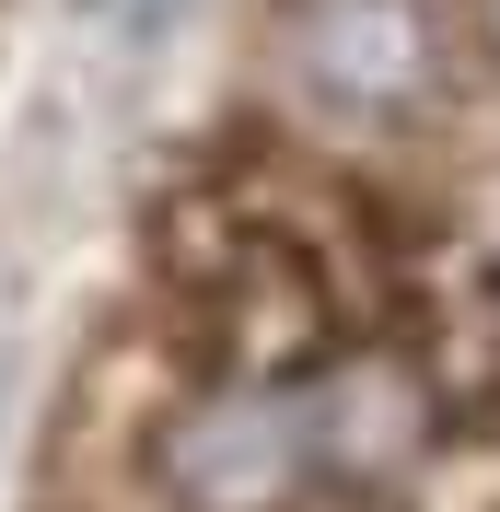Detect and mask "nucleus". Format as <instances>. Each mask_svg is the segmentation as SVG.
<instances>
[{
    "instance_id": "f03ea898",
    "label": "nucleus",
    "mask_w": 500,
    "mask_h": 512,
    "mask_svg": "<svg viewBox=\"0 0 500 512\" xmlns=\"http://www.w3.org/2000/svg\"><path fill=\"white\" fill-rule=\"evenodd\" d=\"M303 59H314V82L338 105H396L419 82V24H407V0H326Z\"/></svg>"
},
{
    "instance_id": "f257e3e1",
    "label": "nucleus",
    "mask_w": 500,
    "mask_h": 512,
    "mask_svg": "<svg viewBox=\"0 0 500 512\" xmlns=\"http://www.w3.org/2000/svg\"><path fill=\"white\" fill-rule=\"evenodd\" d=\"M314 443H326V431H314L291 396H221V408H198L187 431H175V478H187L198 501H280Z\"/></svg>"
}]
</instances>
